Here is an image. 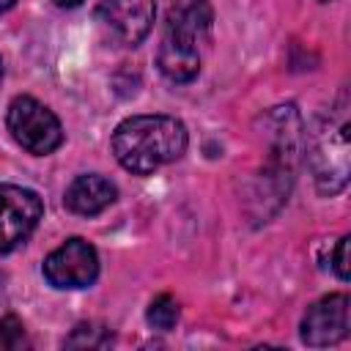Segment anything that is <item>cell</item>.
<instances>
[{
    "label": "cell",
    "instance_id": "e0dca14e",
    "mask_svg": "<svg viewBox=\"0 0 351 351\" xmlns=\"http://www.w3.org/2000/svg\"><path fill=\"white\" fill-rule=\"evenodd\" d=\"M0 80H3V60H0Z\"/></svg>",
    "mask_w": 351,
    "mask_h": 351
},
{
    "label": "cell",
    "instance_id": "30bf717a",
    "mask_svg": "<svg viewBox=\"0 0 351 351\" xmlns=\"http://www.w3.org/2000/svg\"><path fill=\"white\" fill-rule=\"evenodd\" d=\"M214 11L208 0H167V30L184 33L195 41H200L211 30Z\"/></svg>",
    "mask_w": 351,
    "mask_h": 351
},
{
    "label": "cell",
    "instance_id": "5b68a950",
    "mask_svg": "<svg viewBox=\"0 0 351 351\" xmlns=\"http://www.w3.org/2000/svg\"><path fill=\"white\" fill-rule=\"evenodd\" d=\"M44 217L41 197L16 184H0V255L16 250Z\"/></svg>",
    "mask_w": 351,
    "mask_h": 351
},
{
    "label": "cell",
    "instance_id": "4fadbf2b",
    "mask_svg": "<svg viewBox=\"0 0 351 351\" xmlns=\"http://www.w3.org/2000/svg\"><path fill=\"white\" fill-rule=\"evenodd\" d=\"M22 346H27L22 321L16 315H3L0 318V351H16Z\"/></svg>",
    "mask_w": 351,
    "mask_h": 351
},
{
    "label": "cell",
    "instance_id": "52a82bcc",
    "mask_svg": "<svg viewBox=\"0 0 351 351\" xmlns=\"http://www.w3.org/2000/svg\"><path fill=\"white\" fill-rule=\"evenodd\" d=\"M302 340L313 348L335 346L348 335V296L329 293L307 307L302 318Z\"/></svg>",
    "mask_w": 351,
    "mask_h": 351
},
{
    "label": "cell",
    "instance_id": "5bb4252c",
    "mask_svg": "<svg viewBox=\"0 0 351 351\" xmlns=\"http://www.w3.org/2000/svg\"><path fill=\"white\" fill-rule=\"evenodd\" d=\"M348 236H343L340 241H337V250H335V258H332V269H335V274L346 282L348 280Z\"/></svg>",
    "mask_w": 351,
    "mask_h": 351
},
{
    "label": "cell",
    "instance_id": "8992f818",
    "mask_svg": "<svg viewBox=\"0 0 351 351\" xmlns=\"http://www.w3.org/2000/svg\"><path fill=\"white\" fill-rule=\"evenodd\" d=\"M156 3L154 0H104L96 8V19L123 47H137L154 27Z\"/></svg>",
    "mask_w": 351,
    "mask_h": 351
},
{
    "label": "cell",
    "instance_id": "7c38bea8",
    "mask_svg": "<svg viewBox=\"0 0 351 351\" xmlns=\"http://www.w3.org/2000/svg\"><path fill=\"white\" fill-rule=\"evenodd\" d=\"M178 315H181V310H178V302H176L173 296H167V293L156 296V299L148 304V313H145L148 324H151L154 329H159V332H167V329H173V326L178 324Z\"/></svg>",
    "mask_w": 351,
    "mask_h": 351
},
{
    "label": "cell",
    "instance_id": "3957f363",
    "mask_svg": "<svg viewBox=\"0 0 351 351\" xmlns=\"http://www.w3.org/2000/svg\"><path fill=\"white\" fill-rule=\"evenodd\" d=\"M5 123H8L11 137L27 154H36V156L52 154L63 143V126L58 115L33 96H16L8 104Z\"/></svg>",
    "mask_w": 351,
    "mask_h": 351
},
{
    "label": "cell",
    "instance_id": "9c48e42d",
    "mask_svg": "<svg viewBox=\"0 0 351 351\" xmlns=\"http://www.w3.org/2000/svg\"><path fill=\"white\" fill-rule=\"evenodd\" d=\"M118 197V189L110 178L99 176V173H85V176H77L69 186H66V195H63V203L71 214H80V217H96L101 214L107 206H112Z\"/></svg>",
    "mask_w": 351,
    "mask_h": 351
},
{
    "label": "cell",
    "instance_id": "9a60e30c",
    "mask_svg": "<svg viewBox=\"0 0 351 351\" xmlns=\"http://www.w3.org/2000/svg\"><path fill=\"white\" fill-rule=\"evenodd\" d=\"M52 3H55L58 8H77L82 0H52Z\"/></svg>",
    "mask_w": 351,
    "mask_h": 351
},
{
    "label": "cell",
    "instance_id": "ba28073f",
    "mask_svg": "<svg viewBox=\"0 0 351 351\" xmlns=\"http://www.w3.org/2000/svg\"><path fill=\"white\" fill-rule=\"evenodd\" d=\"M156 66L173 82L195 80L197 71H200L197 41L184 36V33H176V30L165 27V36H162V44H159V52H156Z\"/></svg>",
    "mask_w": 351,
    "mask_h": 351
},
{
    "label": "cell",
    "instance_id": "2e32d148",
    "mask_svg": "<svg viewBox=\"0 0 351 351\" xmlns=\"http://www.w3.org/2000/svg\"><path fill=\"white\" fill-rule=\"evenodd\" d=\"M14 3H16V0H0V16H3L5 11H11V8H14Z\"/></svg>",
    "mask_w": 351,
    "mask_h": 351
},
{
    "label": "cell",
    "instance_id": "8fae6325",
    "mask_svg": "<svg viewBox=\"0 0 351 351\" xmlns=\"http://www.w3.org/2000/svg\"><path fill=\"white\" fill-rule=\"evenodd\" d=\"M110 343H112L110 329H104L99 324H77L63 346L66 348H107Z\"/></svg>",
    "mask_w": 351,
    "mask_h": 351
},
{
    "label": "cell",
    "instance_id": "6da1fadb",
    "mask_svg": "<svg viewBox=\"0 0 351 351\" xmlns=\"http://www.w3.org/2000/svg\"><path fill=\"white\" fill-rule=\"evenodd\" d=\"M186 143V126L178 118L132 115L115 126L112 154L123 170L134 176H151L154 170L181 159Z\"/></svg>",
    "mask_w": 351,
    "mask_h": 351
},
{
    "label": "cell",
    "instance_id": "277c9868",
    "mask_svg": "<svg viewBox=\"0 0 351 351\" xmlns=\"http://www.w3.org/2000/svg\"><path fill=\"white\" fill-rule=\"evenodd\" d=\"M44 280L60 291L88 288L99 277V255L93 244L74 236L44 258Z\"/></svg>",
    "mask_w": 351,
    "mask_h": 351
},
{
    "label": "cell",
    "instance_id": "7a4b0ae2",
    "mask_svg": "<svg viewBox=\"0 0 351 351\" xmlns=\"http://www.w3.org/2000/svg\"><path fill=\"white\" fill-rule=\"evenodd\" d=\"M307 162L321 195H337L348 184V121L346 115H321L310 129Z\"/></svg>",
    "mask_w": 351,
    "mask_h": 351
}]
</instances>
